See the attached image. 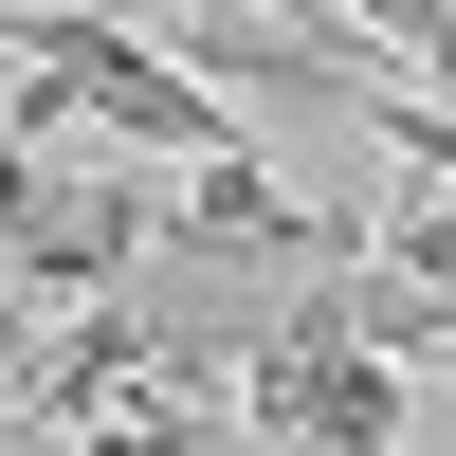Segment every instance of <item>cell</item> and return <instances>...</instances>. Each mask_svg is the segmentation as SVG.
<instances>
[{
	"label": "cell",
	"instance_id": "obj_1",
	"mask_svg": "<svg viewBox=\"0 0 456 456\" xmlns=\"http://www.w3.org/2000/svg\"><path fill=\"white\" fill-rule=\"evenodd\" d=\"M146 219H165V183L128 165H55V146H0V274L37 292V311H73V292H110L146 256Z\"/></svg>",
	"mask_w": 456,
	"mask_h": 456
},
{
	"label": "cell",
	"instance_id": "obj_2",
	"mask_svg": "<svg viewBox=\"0 0 456 456\" xmlns=\"http://www.w3.org/2000/svg\"><path fill=\"white\" fill-rule=\"evenodd\" d=\"M402 420H420V365L365 347V329L238 365V438H256V456H402Z\"/></svg>",
	"mask_w": 456,
	"mask_h": 456
},
{
	"label": "cell",
	"instance_id": "obj_3",
	"mask_svg": "<svg viewBox=\"0 0 456 456\" xmlns=\"http://www.w3.org/2000/svg\"><path fill=\"white\" fill-rule=\"evenodd\" d=\"M165 238H183V256H256V274H329V256H365L347 219L292 201L256 146H219V165H183V183H165Z\"/></svg>",
	"mask_w": 456,
	"mask_h": 456
},
{
	"label": "cell",
	"instance_id": "obj_4",
	"mask_svg": "<svg viewBox=\"0 0 456 456\" xmlns=\"http://www.w3.org/2000/svg\"><path fill=\"white\" fill-rule=\"evenodd\" d=\"M55 456H256V438H238V384H183V365H146V384H110Z\"/></svg>",
	"mask_w": 456,
	"mask_h": 456
},
{
	"label": "cell",
	"instance_id": "obj_5",
	"mask_svg": "<svg viewBox=\"0 0 456 456\" xmlns=\"http://www.w3.org/2000/svg\"><path fill=\"white\" fill-rule=\"evenodd\" d=\"M73 128H92V110H73V73H37V55H19V92H0V146H73Z\"/></svg>",
	"mask_w": 456,
	"mask_h": 456
}]
</instances>
